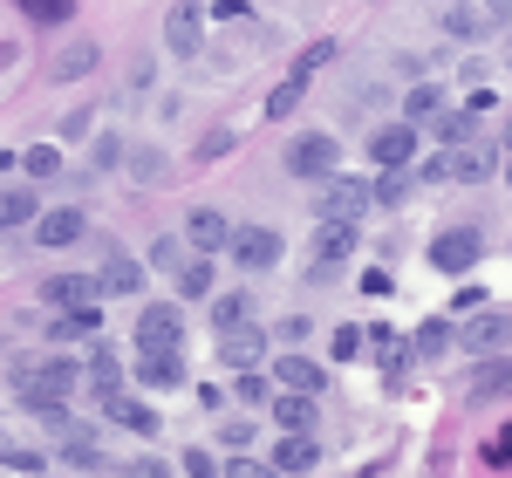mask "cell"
Returning a JSON list of instances; mask_svg holds the SVG:
<instances>
[{"instance_id":"8d00e7d4","label":"cell","mask_w":512,"mask_h":478,"mask_svg":"<svg viewBox=\"0 0 512 478\" xmlns=\"http://www.w3.org/2000/svg\"><path fill=\"white\" fill-rule=\"evenodd\" d=\"M369 192H376V205H396V199H403V171H376Z\"/></svg>"},{"instance_id":"f546056e","label":"cell","mask_w":512,"mask_h":478,"mask_svg":"<svg viewBox=\"0 0 512 478\" xmlns=\"http://www.w3.org/2000/svg\"><path fill=\"white\" fill-rule=\"evenodd\" d=\"M89 69H96V48H89V41H76V48L55 55V76H62V82H82Z\"/></svg>"},{"instance_id":"9c48e42d","label":"cell","mask_w":512,"mask_h":478,"mask_svg":"<svg viewBox=\"0 0 512 478\" xmlns=\"http://www.w3.org/2000/svg\"><path fill=\"white\" fill-rule=\"evenodd\" d=\"M48 424H55V431H62V451H55V458H62V465H76V472H103V465H110V458H103V451H96V438H89V431H76V424H69V410H48Z\"/></svg>"},{"instance_id":"e575fe53","label":"cell","mask_w":512,"mask_h":478,"mask_svg":"<svg viewBox=\"0 0 512 478\" xmlns=\"http://www.w3.org/2000/svg\"><path fill=\"white\" fill-rule=\"evenodd\" d=\"M28 178H62V158H55V144H35V151H28Z\"/></svg>"},{"instance_id":"9a60e30c","label":"cell","mask_w":512,"mask_h":478,"mask_svg":"<svg viewBox=\"0 0 512 478\" xmlns=\"http://www.w3.org/2000/svg\"><path fill=\"white\" fill-rule=\"evenodd\" d=\"M355 253V219H321V233H315V280L328 274V267H342Z\"/></svg>"},{"instance_id":"7402d4cb","label":"cell","mask_w":512,"mask_h":478,"mask_svg":"<svg viewBox=\"0 0 512 478\" xmlns=\"http://www.w3.org/2000/svg\"><path fill=\"white\" fill-rule=\"evenodd\" d=\"M96 294H103V280H89V274H55L48 280V308H96Z\"/></svg>"},{"instance_id":"5b68a950","label":"cell","mask_w":512,"mask_h":478,"mask_svg":"<svg viewBox=\"0 0 512 478\" xmlns=\"http://www.w3.org/2000/svg\"><path fill=\"white\" fill-rule=\"evenodd\" d=\"M478 253H485V233H478V226H451V233L431 239V267L437 274H472Z\"/></svg>"},{"instance_id":"3957f363","label":"cell","mask_w":512,"mask_h":478,"mask_svg":"<svg viewBox=\"0 0 512 478\" xmlns=\"http://www.w3.org/2000/svg\"><path fill=\"white\" fill-rule=\"evenodd\" d=\"M376 205V192H369V178H342V171H328L315 192V212L321 219H362Z\"/></svg>"},{"instance_id":"f6af8a7d","label":"cell","mask_w":512,"mask_h":478,"mask_svg":"<svg viewBox=\"0 0 512 478\" xmlns=\"http://www.w3.org/2000/svg\"><path fill=\"white\" fill-rule=\"evenodd\" d=\"M219 472H226V478H260V472H267V465H253V458H226Z\"/></svg>"},{"instance_id":"83f0119b","label":"cell","mask_w":512,"mask_h":478,"mask_svg":"<svg viewBox=\"0 0 512 478\" xmlns=\"http://www.w3.org/2000/svg\"><path fill=\"white\" fill-rule=\"evenodd\" d=\"M82 335H96V308H62L48 328V342H82Z\"/></svg>"},{"instance_id":"d590c367","label":"cell","mask_w":512,"mask_h":478,"mask_svg":"<svg viewBox=\"0 0 512 478\" xmlns=\"http://www.w3.org/2000/svg\"><path fill=\"white\" fill-rule=\"evenodd\" d=\"M444 342H451V321H424V328H417V356H437Z\"/></svg>"},{"instance_id":"1f68e13d","label":"cell","mask_w":512,"mask_h":478,"mask_svg":"<svg viewBox=\"0 0 512 478\" xmlns=\"http://www.w3.org/2000/svg\"><path fill=\"white\" fill-rule=\"evenodd\" d=\"M437 137H444V144H465V137H478V110H444V117H437Z\"/></svg>"},{"instance_id":"c3c4849f","label":"cell","mask_w":512,"mask_h":478,"mask_svg":"<svg viewBox=\"0 0 512 478\" xmlns=\"http://www.w3.org/2000/svg\"><path fill=\"white\" fill-rule=\"evenodd\" d=\"M444 7H451V0H444Z\"/></svg>"},{"instance_id":"74e56055","label":"cell","mask_w":512,"mask_h":478,"mask_svg":"<svg viewBox=\"0 0 512 478\" xmlns=\"http://www.w3.org/2000/svg\"><path fill=\"white\" fill-rule=\"evenodd\" d=\"M0 465H14V472H41L48 458H41V451H14V444H0Z\"/></svg>"},{"instance_id":"ee69618b","label":"cell","mask_w":512,"mask_h":478,"mask_svg":"<svg viewBox=\"0 0 512 478\" xmlns=\"http://www.w3.org/2000/svg\"><path fill=\"white\" fill-rule=\"evenodd\" d=\"M485 465H512V431H499V438L485 444Z\"/></svg>"},{"instance_id":"ffe728a7","label":"cell","mask_w":512,"mask_h":478,"mask_svg":"<svg viewBox=\"0 0 512 478\" xmlns=\"http://www.w3.org/2000/svg\"><path fill=\"white\" fill-rule=\"evenodd\" d=\"M274 383H280V390H328V369L287 349V356H274Z\"/></svg>"},{"instance_id":"4dcf8cb0","label":"cell","mask_w":512,"mask_h":478,"mask_svg":"<svg viewBox=\"0 0 512 478\" xmlns=\"http://www.w3.org/2000/svg\"><path fill=\"white\" fill-rule=\"evenodd\" d=\"M178 294H185V301H205V294H212V260H185V267H178Z\"/></svg>"},{"instance_id":"681fc988","label":"cell","mask_w":512,"mask_h":478,"mask_svg":"<svg viewBox=\"0 0 512 478\" xmlns=\"http://www.w3.org/2000/svg\"><path fill=\"white\" fill-rule=\"evenodd\" d=\"M0 444H7V438H0Z\"/></svg>"},{"instance_id":"ba28073f","label":"cell","mask_w":512,"mask_h":478,"mask_svg":"<svg viewBox=\"0 0 512 478\" xmlns=\"http://www.w3.org/2000/svg\"><path fill=\"white\" fill-rule=\"evenodd\" d=\"M369 158H376V171H403V164L417 158V123H383V130H369Z\"/></svg>"},{"instance_id":"4fadbf2b","label":"cell","mask_w":512,"mask_h":478,"mask_svg":"<svg viewBox=\"0 0 512 478\" xmlns=\"http://www.w3.org/2000/svg\"><path fill=\"white\" fill-rule=\"evenodd\" d=\"M137 383L144 390H185V349H144L137 356Z\"/></svg>"},{"instance_id":"d4e9b609","label":"cell","mask_w":512,"mask_h":478,"mask_svg":"<svg viewBox=\"0 0 512 478\" xmlns=\"http://www.w3.org/2000/svg\"><path fill=\"white\" fill-rule=\"evenodd\" d=\"M35 192H28V185H7V192H0V233H14V226H35Z\"/></svg>"},{"instance_id":"277c9868","label":"cell","mask_w":512,"mask_h":478,"mask_svg":"<svg viewBox=\"0 0 512 478\" xmlns=\"http://www.w3.org/2000/svg\"><path fill=\"white\" fill-rule=\"evenodd\" d=\"M492 171H499V144H492V137L444 144V178H458V185H485Z\"/></svg>"},{"instance_id":"8fae6325","label":"cell","mask_w":512,"mask_h":478,"mask_svg":"<svg viewBox=\"0 0 512 478\" xmlns=\"http://www.w3.org/2000/svg\"><path fill=\"white\" fill-rule=\"evenodd\" d=\"M465 397H472V403H506L512 397V356H506V349H499V356H478Z\"/></svg>"},{"instance_id":"2e32d148","label":"cell","mask_w":512,"mask_h":478,"mask_svg":"<svg viewBox=\"0 0 512 478\" xmlns=\"http://www.w3.org/2000/svg\"><path fill=\"white\" fill-rule=\"evenodd\" d=\"M96 403H103V417H110L117 431H137V438H158V410H151V403L123 397V390H110V397H96Z\"/></svg>"},{"instance_id":"bcb514c9","label":"cell","mask_w":512,"mask_h":478,"mask_svg":"<svg viewBox=\"0 0 512 478\" xmlns=\"http://www.w3.org/2000/svg\"><path fill=\"white\" fill-rule=\"evenodd\" d=\"M89 123H96L89 110H76V117H62V137H89Z\"/></svg>"},{"instance_id":"7dc6e473","label":"cell","mask_w":512,"mask_h":478,"mask_svg":"<svg viewBox=\"0 0 512 478\" xmlns=\"http://www.w3.org/2000/svg\"><path fill=\"white\" fill-rule=\"evenodd\" d=\"M499 171H506V185H512V123H506V137H499Z\"/></svg>"},{"instance_id":"f1b7e54d","label":"cell","mask_w":512,"mask_h":478,"mask_svg":"<svg viewBox=\"0 0 512 478\" xmlns=\"http://www.w3.org/2000/svg\"><path fill=\"white\" fill-rule=\"evenodd\" d=\"M28 21H41V28H62V21H76V0H14Z\"/></svg>"},{"instance_id":"7c38bea8","label":"cell","mask_w":512,"mask_h":478,"mask_svg":"<svg viewBox=\"0 0 512 478\" xmlns=\"http://www.w3.org/2000/svg\"><path fill=\"white\" fill-rule=\"evenodd\" d=\"M219 362H233V369H260V362H267V335H260L253 321L219 328Z\"/></svg>"},{"instance_id":"ac0fdd59","label":"cell","mask_w":512,"mask_h":478,"mask_svg":"<svg viewBox=\"0 0 512 478\" xmlns=\"http://www.w3.org/2000/svg\"><path fill=\"white\" fill-rule=\"evenodd\" d=\"M267 410H274L280 431H315V424H321V397H315V390H287V397H274Z\"/></svg>"},{"instance_id":"4316f807","label":"cell","mask_w":512,"mask_h":478,"mask_svg":"<svg viewBox=\"0 0 512 478\" xmlns=\"http://www.w3.org/2000/svg\"><path fill=\"white\" fill-rule=\"evenodd\" d=\"M82 376H89V390H96V397H110V390H123V362L110 356V349H96Z\"/></svg>"},{"instance_id":"5bb4252c","label":"cell","mask_w":512,"mask_h":478,"mask_svg":"<svg viewBox=\"0 0 512 478\" xmlns=\"http://www.w3.org/2000/svg\"><path fill=\"white\" fill-rule=\"evenodd\" d=\"M274 472H321V438L315 431H280L274 438Z\"/></svg>"},{"instance_id":"7a4b0ae2","label":"cell","mask_w":512,"mask_h":478,"mask_svg":"<svg viewBox=\"0 0 512 478\" xmlns=\"http://www.w3.org/2000/svg\"><path fill=\"white\" fill-rule=\"evenodd\" d=\"M280 164H287V178H308V185H321V178L342 164V144H335L328 130H308V137H294V144H287V158H280Z\"/></svg>"},{"instance_id":"836d02e7","label":"cell","mask_w":512,"mask_h":478,"mask_svg":"<svg viewBox=\"0 0 512 478\" xmlns=\"http://www.w3.org/2000/svg\"><path fill=\"white\" fill-rule=\"evenodd\" d=\"M233 397H239V403H253V410H267V403H274V397H267V376H260V369H239Z\"/></svg>"},{"instance_id":"484cf974","label":"cell","mask_w":512,"mask_h":478,"mask_svg":"<svg viewBox=\"0 0 512 478\" xmlns=\"http://www.w3.org/2000/svg\"><path fill=\"white\" fill-rule=\"evenodd\" d=\"M403 117H410V123H431V117H444V89H437V82H417V89L403 96Z\"/></svg>"},{"instance_id":"f35d334b","label":"cell","mask_w":512,"mask_h":478,"mask_svg":"<svg viewBox=\"0 0 512 478\" xmlns=\"http://www.w3.org/2000/svg\"><path fill=\"white\" fill-rule=\"evenodd\" d=\"M151 260H158L164 274H178V267H185V246H178V239H158V246H151Z\"/></svg>"},{"instance_id":"ab89813d","label":"cell","mask_w":512,"mask_h":478,"mask_svg":"<svg viewBox=\"0 0 512 478\" xmlns=\"http://www.w3.org/2000/svg\"><path fill=\"white\" fill-rule=\"evenodd\" d=\"M123 164V144L117 137H96V171H117Z\"/></svg>"},{"instance_id":"cb8c5ba5","label":"cell","mask_w":512,"mask_h":478,"mask_svg":"<svg viewBox=\"0 0 512 478\" xmlns=\"http://www.w3.org/2000/svg\"><path fill=\"white\" fill-rule=\"evenodd\" d=\"M185 233H192L198 253H226V246H233V226H226L219 212H192V219H185Z\"/></svg>"},{"instance_id":"30bf717a","label":"cell","mask_w":512,"mask_h":478,"mask_svg":"<svg viewBox=\"0 0 512 478\" xmlns=\"http://www.w3.org/2000/svg\"><path fill=\"white\" fill-rule=\"evenodd\" d=\"M137 349H185V315L151 301V308L137 315Z\"/></svg>"},{"instance_id":"603a6c76","label":"cell","mask_w":512,"mask_h":478,"mask_svg":"<svg viewBox=\"0 0 512 478\" xmlns=\"http://www.w3.org/2000/svg\"><path fill=\"white\" fill-rule=\"evenodd\" d=\"M506 342H512V315H478L472 328H465V349H472V356H499Z\"/></svg>"},{"instance_id":"d6986e66","label":"cell","mask_w":512,"mask_h":478,"mask_svg":"<svg viewBox=\"0 0 512 478\" xmlns=\"http://www.w3.org/2000/svg\"><path fill=\"white\" fill-rule=\"evenodd\" d=\"M198 41H205V21H198V7H171V21H164V48H171L178 62H192Z\"/></svg>"},{"instance_id":"d6a6232c","label":"cell","mask_w":512,"mask_h":478,"mask_svg":"<svg viewBox=\"0 0 512 478\" xmlns=\"http://www.w3.org/2000/svg\"><path fill=\"white\" fill-rule=\"evenodd\" d=\"M246 315H253V301H246V294H219V301H212V335H219V328H239Z\"/></svg>"},{"instance_id":"e0dca14e","label":"cell","mask_w":512,"mask_h":478,"mask_svg":"<svg viewBox=\"0 0 512 478\" xmlns=\"http://www.w3.org/2000/svg\"><path fill=\"white\" fill-rule=\"evenodd\" d=\"M89 233V219H82L76 205H55V212H35V239L41 246H76Z\"/></svg>"},{"instance_id":"8992f818","label":"cell","mask_w":512,"mask_h":478,"mask_svg":"<svg viewBox=\"0 0 512 478\" xmlns=\"http://www.w3.org/2000/svg\"><path fill=\"white\" fill-rule=\"evenodd\" d=\"M321 62H328V48H308V55H301V62H294V69L280 76V89L267 96V117H274V123H287L294 110H301V96H308V76H315Z\"/></svg>"},{"instance_id":"6da1fadb","label":"cell","mask_w":512,"mask_h":478,"mask_svg":"<svg viewBox=\"0 0 512 478\" xmlns=\"http://www.w3.org/2000/svg\"><path fill=\"white\" fill-rule=\"evenodd\" d=\"M76 383H82V369L76 362H62V356H41V362H14V397L28 403V410H62V403L76 397Z\"/></svg>"},{"instance_id":"b9f144b4","label":"cell","mask_w":512,"mask_h":478,"mask_svg":"<svg viewBox=\"0 0 512 478\" xmlns=\"http://www.w3.org/2000/svg\"><path fill=\"white\" fill-rule=\"evenodd\" d=\"M130 171H137L144 185H158V151H130Z\"/></svg>"},{"instance_id":"52a82bcc","label":"cell","mask_w":512,"mask_h":478,"mask_svg":"<svg viewBox=\"0 0 512 478\" xmlns=\"http://www.w3.org/2000/svg\"><path fill=\"white\" fill-rule=\"evenodd\" d=\"M226 253H233L246 274H267V267H280V233L274 226H233V246Z\"/></svg>"},{"instance_id":"7bdbcfd3","label":"cell","mask_w":512,"mask_h":478,"mask_svg":"<svg viewBox=\"0 0 512 478\" xmlns=\"http://www.w3.org/2000/svg\"><path fill=\"white\" fill-rule=\"evenodd\" d=\"M362 342H369L362 328H335V356H362Z\"/></svg>"},{"instance_id":"44dd1931","label":"cell","mask_w":512,"mask_h":478,"mask_svg":"<svg viewBox=\"0 0 512 478\" xmlns=\"http://www.w3.org/2000/svg\"><path fill=\"white\" fill-rule=\"evenodd\" d=\"M103 294H137V287H144V267H137V260H130V253H123L117 239H110V253H103Z\"/></svg>"},{"instance_id":"60d3db41","label":"cell","mask_w":512,"mask_h":478,"mask_svg":"<svg viewBox=\"0 0 512 478\" xmlns=\"http://www.w3.org/2000/svg\"><path fill=\"white\" fill-rule=\"evenodd\" d=\"M178 465H185V472H192V478H212V472H219V458H212V451H185Z\"/></svg>"}]
</instances>
